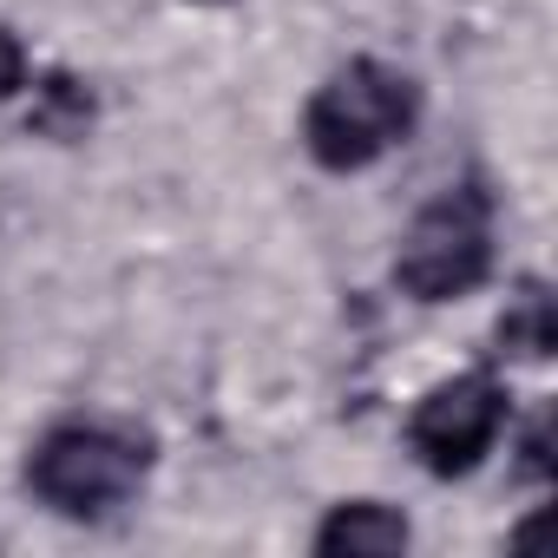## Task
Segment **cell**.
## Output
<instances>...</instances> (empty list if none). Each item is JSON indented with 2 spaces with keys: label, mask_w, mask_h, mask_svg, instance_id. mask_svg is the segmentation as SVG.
I'll use <instances>...</instances> for the list:
<instances>
[{
  "label": "cell",
  "mask_w": 558,
  "mask_h": 558,
  "mask_svg": "<svg viewBox=\"0 0 558 558\" xmlns=\"http://www.w3.org/2000/svg\"><path fill=\"white\" fill-rule=\"evenodd\" d=\"M408 538H414L408 519L395 506H381V499H349L316 525L323 558H395V551H408Z\"/></svg>",
  "instance_id": "5"
},
{
  "label": "cell",
  "mask_w": 558,
  "mask_h": 558,
  "mask_svg": "<svg viewBox=\"0 0 558 558\" xmlns=\"http://www.w3.org/2000/svg\"><path fill=\"white\" fill-rule=\"evenodd\" d=\"M414 119H421V86L401 66L349 60L342 73H329V86H316L303 112V145L323 171H362L388 158L414 132Z\"/></svg>",
  "instance_id": "1"
},
{
  "label": "cell",
  "mask_w": 558,
  "mask_h": 558,
  "mask_svg": "<svg viewBox=\"0 0 558 558\" xmlns=\"http://www.w3.org/2000/svg\"><path fill=\"white\" fill-rule=\"evenodd\" d=\"M204 8H223V0H204Z\"/></svg>",
  "instance_id": "10"
},
{
  "label": "cell",
  "mask_w": 558,
  "mask_h": 558,
  "mask_svg": "<svg viewBox=\"0 0 558 558\" xmlns=\"http://www.w3.org/2000/svg\"><path fill=\"white\" fill-rule=\"evenodd\" d=\"M93 119H99V106H93V93H86L73 73H47V80L34 86L27 132L53 138V145H73V138H86V132H93Z\"/></svg>",
  "instance_id": "7"
},
{
  "label": "cell",
  "mask_w": 558,
  "mask_h": 558,
  "mask_svg": "<svg viewBox=\"0 0 558 558\" xmlns=\"http://www.w3.org/2000/svg\"><path fill=\"white\" fill-rule=\"evenodd\" d=\"M21 86H27V47L0 27V99H14Z\"/></svg>",
  "instance_id": "9"
},
{
  "label": "cell",
  "mask_w": 558,
  "mask_h": 558,
  "mask_svg": "<svg viewBox=\"0 0 558 558\" xmlns=\"http://www.w3.org/2000/svg\"><path fill=\"white\" fill-rule=\"evenodd\" d=\"M493 342H499V355H512V362H545V355L558 349V310H551L545 283H519V296L506 303Z\"/></svg>",
  "instance_id": "6"
},
{
  "label": "cell",
  "mask_w": 558,
  "mask_h": 558,
  "mask_svg": "<svg viewBox=\"0 0 558 558\" xmlns=\"http://www.w3.org/2000/svg\"><path fill=\"white\" fill-rule=\"evenodd\" d=\"M151 473V440L112 421H60L27 453V493L66 519H106Z\"/></svg>",
  "instance_id": "2"
},
{
  "label": "cell",
  "mask_w": 558,
  "mask_h": 558,
  "mask_svg": "<svg viewBox=\"0 0 558 558\" xmlns=\"http://www.w3.org/2000/svg\"><path fill=\"white\" fill-rule=\"evenodd\" d=\"M506 414L512 401L493 375H453L434 395H421V408L408 414V447L434 480H460L493 453V440L506 434Z\"/></svg>",
  "instance_id": "4"
},
{
  "label": "cell",
  "mask_w": 558,
  "mask_h": 558,
  "mask_svg": "<svg viewBox=\"0 0 558 558\" xmlns=\"http://www.w3.org/2000/svg\"><path fill=\"white\" fill-rule=\"evenodd\" d=\"M486 269H493V197L486 184L466 178L447 184L434 204H421V217L395 250V283L414 303H453L486 283Z\"/></svg>",
  "instance_id": "3"
},
{
  "label": "cell",
  "mask_w": 558,
  "mask_h": 558,
  "mask_svg": "<svg viewBox=\"0 0 558 558\" xmlns=\"http://www.w3.org/2000/svg\"><path fill=\"white\" fill-rule=\"evenodd\" d=\"M519 473H525V480H551V414H538V427L525 434V447H519Z\"/></svg>",
  "instance_id": "8"
}]
</instances>
